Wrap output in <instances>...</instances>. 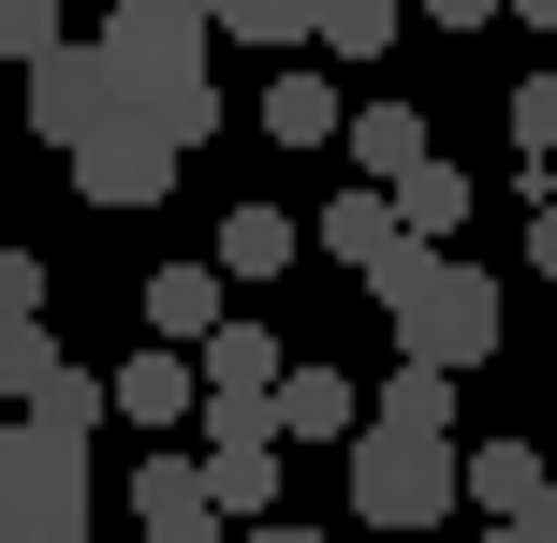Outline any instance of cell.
<instances>
[{"label": "cell", "mask_w": 557, "mask_h": 543, "mask_svg": "<svg viewBox=\"0 0 557 543\" xmlns=\"http://www.w3.org/2000/svg\"><path fill=\"white\" fill-rule=\"evenodd\" d=\"M367 411H396V427H455V368H411V353H396V382Z\"/></svg>", "instance_id": "obj_21"}, {"label": "cell", "mask_w": 557, "mask_h": 543, "mask_svg": "<svg viewBox=\"0 0 557 543\" xmlns=\"http://www.w3.org/2000/svg\"><path fill=\"white\" fill-rule=\"evenodd\" d=\"M103 118H133V88H117L103 45H45V59H29V133H45V147H88Z\"/></svg>", "instance_id": "obj_5"}, {"label": "cell", "mask_w": 557, "mask_h": 543, "mask_svg": "<svg viewBox=\"0 0 557 543\" xmlns=\"http://www.w3.org/2000/svg\"><path fill=\"white\" fill-rule=\"evenodd\" d=\"M308 45H323V59H382V45H396V0H323Z\"/></svg>", "instance_id": "obj_22"}, {"label": "cell", "mask_w": 557, "mask_h": 543, "mask_svg": "<svg viewBox=\"0 0 557 543\" xmlns=\"http://www.w3.org/2000/svg\"><path fill=\"white\" fill-rule=\"evenodd\" d=\"M191 470H206V499H221L235 529L278 515V441H191Z\"/></svg>", "instance_id": "obj_12"}, {"label": "cell", "mask_w": 557, "mask_h": 543, "mask_svg": "<svg viewBox=\"0 0 557 543\" xmlns=\"http://www.w3.org/2000/svg\"><path fill=\"white\" fill-rule=\"evenodd\" d=\"M264 133L278 147H337V133H352V103H337V74H308V59H278V74H264Z\"/></svg>", "instance_id": "obj_10"}, {"label": "cell", "mask_w": 557, "mask_h": 543, "mask_svg": "<svg viewBox=\"0 0 557 543\" xmlns=\"http://www.w3.org/2000/svg\"><path fill=\"white\" fill-rule=\"evenodd\" d=\"M0 543H29V529H15V515H0Z\"/></svg>", "instance_id": "obj_31"}, {"label": "cell", "mask_w": 557, "mask_h": 543, "mask_svg": "<svg viewBox=\"0 0 557 543\" xmlns=\"http://www.w3.org/2000/svg\"><path fill=\"white\" fill-rule=\"evenodd\" d=\"M176 162H191V147H176V133H162V118H147V103H133V118H103V133L74 147L88 206H147V192H176Z\"/></svg>", "instance_id": "obj_6"}, {"label": "cell", "mask_w": 557, "mask_h": 543, "mask_svg": "<svg viewBox=\"0 0 557 543\" xmlns=\"http://www.w3.org/2000/svg\"><path fill=\"white\" fill-rule=\"evenodd\" d=\"M455 499H470V441L455 427H396V411L352 427V515L367 529H441Z\"/></svg>", "instance_id": "obj_3"}, {"label": "cell", "mask_w": 557, "mask_h": 543, "mask_svg": "<svg viewBox=\"0 0 557 543\" xmlns=\"http://www.w3.org/2000/svg\"><path fill=\"white\" fill-rule=\"evenodd\" d=\"M29 309H45V264H29V250H0V323H29Z\"/></svg>", "instance_id": "obj_25"}, {"label": "cell", "mask_w": 557, "mask_h": 543, "mask_svg": "<svg viewBox=\"0 0 557 543\" xmlns=\"http://www.w3.org/2000/svg\"><path fill=\"white\" fill-rule=\"evenodd\" d=\"M45 45H74V29H59V0H0V59H15V74H29V59H45Z\"/></svg>", "instance_id": "obj_23"}, {"label": "cell", "mask_w": 557, "mask_h": 543, "mask_svg": "<svg viewBox=\"0 0 557 543\" xmlns=\"http://www.w3.org/2000/svg\"><path fill=\"white\" fill-rule=\"evenodd\" d=\"M59 382H74V353H59L45 323H0V397H15V411H45Z\"/></svg>", "instance_id": "obj_19"}, {"label": "cell", "mask_w": 557, "mask_h": 543, "mask_svg": "<svg viewBox=\"0 0 557 543\" xmlns=\"http://www.w3.org/2000/svg\"><path fill=\"white\" fill-rule=\"evenodd\" d=\"M367 294H382V338L411 353V368H455L470 382L484 353H499V280L455 250H425V235H396L382 264H367Z\"/></svg>", "instance_id": "obj_1"}, {"label": "cell", "mask_w": 557, "mask_h": 543, "mask_svg": "<svg viewBox=\"0 0 557 543\" xmlns=\"http://www.w3.org/2000/svg\"><path fill=\"white\" fill-rule=\"evenodd\" d=\"M235 543H323V529H278V515H264V529H235Z\"/></svg>", "instance_id": "obj_29"}, {"label": "cell", "mask_w": 557, "mask_h": 543, "mask_svg": "<svg viewBox=\"0 0 557 543\" xmlns=\"http://www.w3.org/2000/svg\"><path fill=\"white\" fill-rule=\"evenodd\" d=\"M543 470H557V441H543Z\"/></svg>", "instance_id": "obj_32"}, {"label": "cell", "mask_w": 557, "mask_h": 543, "mask_svg": "<svg viewBox=\"0 0 557 543\" xmlns=\"http://www.w3.org/2000/svg\"><path fill=\"white\" fill-rule=\"evenodd\" d=\"M191 368H206V397H278V323H221Z\"/></svg>", "instance_id": "obj_16"}, {"label": "cell", "mask_w": 557, "mask_h": 543, "mask_svg": "<svg viewBox=\"0 0 557 543\" xmlns=\"http://www.w3.org/2000/svg\"><path fill=\"white\" fill-rule=\"evenodd\" d=\"M133 529H147V543H235V515L206 499V470L176 456V441H162V456L133 470Z\"/></svg>", "instance_id": "obj_7"}, {"label": "cell", "mask_w": 557, "mask_h": 543, "mask_svg": "<svg viewBox=\"0 0 557 543\" xmlns=\"http://www.w3.org/2000/svg\"><path fill=\"white\" fill-rule=\"evenodd\" d=\"M513 147H529V162L557 147V74H529V88H513Z\"/></svg>", "instance_id": "obj_24"}, {"label": "cell", "mask_w": 557, "mask_h": 543, "mask_svg": "<svg viewBox=\"0 0 557 543\" xmlns=\"http://www.w3.org/2000/svg\"><path fill=\"white\" fill-rule=\"evenodd\" d=\"M206 15H221L235 45H278V59H294L308 29H323V0H206Z\"/></svg>", "instance_id": "obj_20"}, {"label": "cell", "mask_w": 557, "mask_h": 543, "mask_svg": "<svg viewBox=\"0 0 557 543\" xmlns=\"http://www.w3.org/2000/svg\"><path fill=\"white\" fill-rule=\"evenodd\" d=\"M191 15H206V0H191Z\"/></svg>", "instance_id": "obj_33"}, {"label": "cell", "mask_w": 557, "mask_h": 543, "mask_svg": "<svg viewBox=\"0 0 557 543\" xmlns=\"http://www.w3.org/2000/svg\"><path fill=\"white\" fill-rule=\"evenodd\" d=\"M308 235H323V264H352V280H367V264H382V250H396L411 221H396V192H382V176H352V192H337V206H323Z\"/></svg>", "instance_id": "obj_11"}, {"label": "cell", "mask_w": 557, "mask_h": 543, "mask_svg": "<svg viewBox=\"0 0 557 543\" xmlns=\"http://www.w3.org/2000/svg\"><path fill=\"white\" fill-rule=\"evenodd\" d=\"M221 294H235L221 264H162V280H147V338H162V353H206V338L235 323Z\"/></svg>", "instance_id": "obj_9"}, {"label": "cell", "mask_w": 557, "mask_h": 543, "mask_svg": "<svg viewBox=\"0 0 557 543\" xmlns=\"http://www.w3.org/2000/svg\"><path fill=\"white\" fill-rule=\"evenodd\" d=\"M367 427V397L337 368H278V441H352Z\"/></svg>", "instance_id": "obj_15"}, {"label": "cell", "mask_w": 557, "mask_h": 543, "mask_svg": "<svg viewBox=\"0 0 557 543\" xmlns=\"http://www.w3.org/2000/svg\"><path fill=\"white\" fill-rule=\"evenodd\" d=\"M206 264H221V280H278V264H294V206H235Z\"/></svg>", "instance_id": "obj_18"}, {"label": "cell", "mask_w": 557, "mask_h": 543, "mask_svg": "<svg viewBox=\"0 0 557 543\" xmlns=\"http://www.w3.org/2000/svg\"><path fill=\"white\" fill-rule=\"evenodd\" d=\"M0 515L29 543H88V441L59 427V411H15V427H0Z\"/></svg>", "instance_id": "obj_4"}, {"label": "cell", "mask_w": 557, "mask_h": 543, "mask_svg": "<svg viewBox=\"0 0 557 543\" xmlns=\"http://www.w3.org/2000/svg\"><path fill=\"white\" fill-rule=\"evenodd\" d=\"M484 543H557V499H543V515H499V529H484Z\"/></svg>", "instance_id": "obj_28"}, {"label": "cell", "mask_w": 557, "mask_h": 543, "mask_svg": "<svg viewBox=\"0 0 557 543\" xmlns=\"http://www.w3.org/2000/svg\"><path fill=\"white\" fill-rule=\"evenodd\" d=\"M103 397H117V427H191V411H206V368H191V353H162V338H147L133 368L103 382Z\"/></svg>", "instance_id": "obj_8"}, {"label": "cell", "mask_w": 557, "mask_h": 543, "mask_svg": "<svg viewBox=\"0 0 557 543\" xmlns=\"http://www.w3.org/2000/svg\"><path fill=\"white\" fill-rule=\"evenodd\" d=\"M470 499H484V529H499V515H543V499H557L543 441H470Z\"/></svg>", "instance_id": "obj_13"}, {"label": "cell", "mask_w": 557, "mask_h": 543, "mask_svg": "<svg viewBox=\"0 0 557 543\" xmlns=\"http://www.w3.org/2000/svg\"><path fill=\"white\" fill-rule=\"evenodd\" d=\"M513 0H425V29H499Z\"/></svg>", "instance_id": "obj_26"}, {"label": "cell", "mask_w": 557, "mask_h": 543, "mask_svg": "<svg viewBox=\"0 0 557 543\" xmlns=\"http://www.w3.org/2000/svg\"><path fill=\"white\" fill-rule=\"evenodd\" d=\"M337 147H352V176H382V192H396L411 162H441V147H425V103H352Z\"/></svg>", "instance_id": "obj_14"}, {"label": "cell", "mask_w": 557, "mask_h": 543, "mask_svg": "<svg viewBox=\"0 0 557 543\" xmlns=\"http://www.w3.org/2000/svg\"><path fill=\"white\" fill-rule=\"evenodd\" d=\"M470 206H484V192H470L455 162H411V176H396V221H411L425 250H455V221H470Z\"/></svg>", "instance_id": "obj_17"}, {"label": "cell", "mask_w": 557, "mask_h": 543, "mask_svg": "<svg viewBox=\"0 0 557 543\" xmlns=\"http://www.w3.org/2000/svg\"><path fill=\"white\" fill-rule=\"evenodd\" d=\"M529 264L557 280V192H529Z\"/></svg>", "instance_id": "obj_27"}, {"label": "cell", "mask_w": 557, "mask_h": 543, "mask_svg": "<svg viewBox=\"0 0 557 543\" xmlns=\"http://www.w3.org/2000/svg\"><path fill=\"white\" fill-rule=\"evenodd\" d=\"M513 15H529V29H557V0H513Z\"/></svg>", "instance_id": "obj_30"}, {"label": "cell", "mask_w": 557, "mask_h": 543, "mask_svg": "<svg viewBox=\"0 0 557 543\" xmlns=\"http://www.w3.org/2000/svg\"><path fill=\"white\" fill-rule=\"evenodd\" d=\"M206 29H221V15H191V0H117V15H103L117 88H133V103L162 118L176 147H206V133H221V74H206Z\"/></svg>", "instance_id": "obj_2"}]
</instances>
